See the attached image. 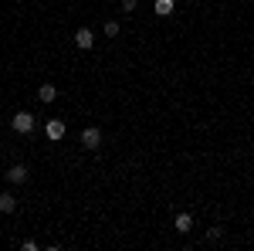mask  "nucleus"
<instances>
[{
    "instance_id": "nucleus-1",
    "label": "nucleus",
    "mask_w": 254,
    "mask_h": 251,
    "mask_svg": "<svg viewBox=\"0 0 254 251\" xmlns=\"http://www.w3.org/2000/svg\"><path fill=\"white\" fill-rule=\"evenodd\" d=\"M10 129L20 133V136H27L31 129H34V116H31V112H17V116L10 119Z\"/></svg>"
},
{
    "instance_id": "nucleus-2",
    "label": "nucleus",
    "mask_w": 254,
    "mask_h": 251,
    "mask_svg": "<svg viewBox=\"0 0 254 251\" xmlns=\"http://www.w3.org/2000/svg\"><path fill=\"white\" fill-rule=\"evenodd\" d=\"M81 146H85V150H98V146H102V129H98V126L81 129Z\"/></svg>"
},
{
    "instance_id": "nucleus-3",
    "label": "nucleus",
    "mask_w": 254,
    "mask_h": 251,
    "mask_svg": "<svg viewBox=\"0 0 254 251\" xmlns=\"http://www.w3.org/2000/svg\"><path fill=\"white\" fill-rule=\"evenodd\" d=\"M75 44H78L81 51H88V48L95 44V34H92V27H78V31H75Z\"/></svg>"
},
{
    "instance_id": "nucleus-4",
    "label": "nucleus",
    "mask_w": 254,
    "mask_h": 251,
    "mask_svg": "<svg viewBox=\"0 0 254 251\" xmlns=\"http://www.w3.org/2000/svg\"><path fill=\"white\" fill-rule=\"evenodd\" d=\"M3 176H7L10 183H27V167H24V163H14Z\"/></svg>"
},
{
    "instance_id": "nucleus-5",
    "label": "nucleus",
    "mask_w": 254,
    "mask_h": 251,
    "mask_svg": "<svg viewBox=\"0 0 254 251\" xmlns=\"http://www.w3.org/2000/svg\"><path fill=\"white\" fill-rule=\"evenodd\" d=\"M173 228H176V231H180V234H190V231H193V217H190V214H187V211H183V214H176Z\"/></svg>"
},
{
    "instance_id": "nucleus-6",
    "label": "nucleus",
    "mask_w": 254,
    "mask_h": 251,
    "mask_svg": "<svg viewBox=\"0 0 254 251\" xmlns=\"http://www.w3.org/2000/svg\"><path fill=\"white\" fill-rule=\"evenodd\" d=\"M44 136H48V139H61V136H64V122H61V119H51V122L44 126Z\"/></svg>"
},
{
    "instance_id": "nucleus-7",
    "label": "nucleus",
    "mask_w": 254,
    "mask_h": 251,
    "mask_svg": "<svg viewBox=\"0 0 254 251\" xmlns=\"http://www.w3.org/2000/svg\"><path fill=\"white\" fill-rule=\"evenodd\" d=\"M17 211V197L14 193H0V214H14Z\"/></svg>"
},
{
    "instance_id": "nucleus-8",
    "label": "nucleus",
    "mask_w": 254,
    "mask_h": 251,
    "mask_svg": "<svg viewBox=\"0 0 254 251\" xmlns=\"http://www.w3.org/2000/svg\"><path fill=\"white\" fill-rule=\"evenodd\" d=\"M38 98L41 102H55V98H58V88H55L51 82H44V85L38 88Z\"/></svg>"
},
{
    "instance_id": "nucleus-9",
    "label": "nucleus",
    "mask_w": 254,
    "mask_h": 251,
    "mask_svg": "<svg viewBox=\"0 0 254 251\" xmlns=\"http://www.w3.org/2000/svg\"><path fill=\"white\" fill-rule=\"evenodd\" d=\"M153 10H156L159 17H170V14L176 10V3H173V0H156V3H153Z\"/></svg>"
},
{
    "instance_id": "nucleus-10",
    "label": "nucleus",
    "mask_w": 254,
    "mask_h": 251,
    "mask_svg": "<svg viewBox=\"0 0 254 251\" xmlns=\"http://www.w3.org/2000/svg\"><path fill=\"white\" fill-rule=\"evenodd\" d=\"M207 238H210V241H220V238H224V228H220V224H214V228L207 231Z\"/></svg>"
},
{
    "instance_id": "nucleus-11",
    "label": "nucleus",
    "mask_w": 254,
    "mask_h": 251,
    "mask_svg": "<svg viewBox=\"0 0 254 251\" xmlns=\"http://www.w3.org/2000/svg\"><path fill=\"white\" fill-rule=\"evenodd\" d=\"M105 34H109V38H119V24H116V20L105 24Z\"/></svg>"
},
{
    "instance_id": "nucleus-12",
    "label": "nucleus",
    "mask_w": 254,
    "mask_h": 251,
    "mask_svg": "<svg viewBox=\"0 0 254 251\" xmlns=\"http://www.w3.org/2000/svg\"><path fill=\"white\" fill-rule=\"evenodd\" d=\"M136 3H139V0H122V10H126V14H132V10H136Z\"/></svg>"
}]
</instances>
